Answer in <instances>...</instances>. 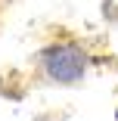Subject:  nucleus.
<instances>
[{"instance_id": "f257e3e1", "label": "nucleus", "mask_w": 118, "mask_h": 121, "mask_svg": "<svg viewBox=\"0 0 118 121\" xmlns=\"http://www.w3.org/2000/svg\"><path fill=\"white\" fill-rule=\"evenodd\" d=\"M44 68H47V75H50L53 81L59 84H72L84 75V68H87V59L84 53L78 50V47L72 43H56L50 47V50L44 53Z\"/></svg>"}]
</instances>
